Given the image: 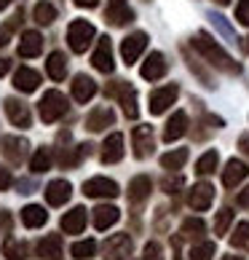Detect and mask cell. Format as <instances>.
<instances>
[{"label":"cell","mask_w":249,"mask_h":260,"mask_svg":"<svg viewBox=\"0 0 249 260\" xmlns=\"http://www.w3.org/2000/svg\"><path fill=\"white\" fill-rule=\"evenodd\" d=\"M193 46H196V49L204 54L215 67H220V70H225V73H238V70H241V67H238V64L231 59V56H228L223 49H220V46H217L206 32H198V35L193 38Z\"/></svg>","instance_id":"1"},{"label":"cell","mask_w":249,"mask_h":260,"mask_svg":"<svg viewBox=\"0 0 249 260\" xmlns=\"http://www.w3.org/2000/svg\"><path fill=\"white\" fill-rule=\"evenodd\" d=\"M38 110H41V118H43L46 123L59 121L62 115L67 113V100H64V94L56 91V89L46 91L43 100H41V105H38Z\"/></svg>","instance_id":"2"},{"label":"cell","mask_w":249,"mask_h":260,"mask_svg":"<svg viewBox=\"0 0 249 260\" xmlns=\"http://www.w3.org/2000/svg\"><path fill=\"white\" fill-rule=\"evenodd\" d=\"M67 41H70V49L75 54H83L86 49H89V43L94 41V24L89 22H73L70 27H67Z\"/></svg>","instance_id":"3"},{"label":"cell","mask_w":249,"mask_h":260,"mask_svg":"<svg viewBox=\"0 0 249 260\" xmlns=\"http://www.w3.org/2000/svg\"><path fill=\"white\" fill-rule=\"evenodd\" d=\"M83 193L91 199H116L121 190H118V182H113L108 177H91L83 182Z\"/></svg>","instance_id":"4"},{"label":"cell","mask_w":249,"mask_h":260,"mask_svg":"<svg viewBox=\"0 0 249 260\" xmlns=\"http://www.w3.org/2000/svg\"><path fill=\"white\" fill-rule=\"evenodd\" d=\"M145 46H148V35L145 32H134L129 35L126 41L121 43V56H123V62L126 64H134L139 59V54L145 51Z\"/></svg>","instance_id":"5"},{"label":"cell","mask_w":249,"mask_h":260,"mask_svg":"<svg viewBox=\"0 0 249 260\" xmlns=\"http://www.w3.org/2000/svg\"><path fill=\"white\" fill-rule=\"evenodd\" d=\"M177 94H180L177 86H164V89H156V91L150 94V113H153V115L166 113L169 105H174Z\"/></svg>","instance_id":"6"},{"label":"cell","mask_w":249,"mask_h":260,"mask_svg":"<svg viewBox=\"0 0 249 260\" xmlns=\"http://www.w3.org/2000/svg\"><path fill=\"white\" fill-rule=\"evenodd\" d=\"M212 201H215V188L209 185V182H198V185L188 193V204L193 207L196 212H204L212 207Z\"/></svg>","instance_id":"7"},{"label":"cell","mask_w":249,"mask_h":260,"mask_svg":"<svg viewBox=\"0 0 249 260\" xmlns=\"http://www.w3.org/2000/svg\"><path fill=\"white\" fill-rule=\"evenodd\" d=\"M3 105H6V115L11 118L14 126H19V129H30L32 118H30V110H27V105H22V102L14 100V97H8Z\"/></svg>","instance_id":"8"},{"label":"cell","mask_w":249,"mask_h":260,"mask_svg":"<svg viewBox=\"0 0 249 260\" xmlns=\"http://www.w3.org/2000/svg\"><path fill=\"white\" fill-rule=\"evenodd\" d=\"M131 140H134V156L137 158H148L153 153V129L150 126H137Z\"/></svg>","instance_id":"9"},{"label":"cell","mask_w":249,"mask_h":260,"mask_svg":"<svg viewBox=\"0 0 249 260\" xmlns=\"http://www.w3.org/2000/svg\"><path fill=\"white\" fill-rule=\"evenodd\" d=\"M104 257H110V260H121V257H129L131 252V239L126 234H116L113 239H108L104 242Z\"/></svg>","instance_id":"10"},{"label":"cell","mask_w":249,"mask_h":260,"mask_svg":"<svg viewBox=\"0 0 249 260\" xmlns=\"http://www.w3.org/2000/svg\"><path fill=\"white\" fill-rule=\"evenodd\" d=\"M123 158V134L121 132H113L102 145V161L104 164H116Z\"/></svg>","instance_id":"11"},{"label":"cell","mask_w":249,"mask_h":260,"mask_svg":"<svg viewBox=\"0 0 249 260\" xmlns=\"http://www.w3.org/2000/svg\"><path fill=\"white\" fill-rule=\"evenodd\" d=\"M142 78L145 81H158L161 75L166 73V59H164V54H158V51H153L148 59H145V64H142Z\"/></svg>","instance_id":"12"},{"label":"cell","mask_w":249,"mask_h":260,"mask_svg":"<svg viewBox=\"0 0 249 260\" xmlns=\"http://www.w3.org/2000/svg\"><path fill=\"white\" fill-rule=\"evenodd\" d=\"M91 64L97 67L99 73H113V49H110V38H102L97 51L91 56Z\"/></svg>","instance_id":"13"},{"label":"cell","mask_w":249,"mask_h":260,"mask_svg":"<svg viewBox=\"0 0 249 260\" xmlns=\"http://www.w3.org/2000/svg\"><path fill=\"white\" fill-rule=\"evenodd\" d=\"M73 193V188H70V182L67 180H54L49 182V188H46V201H49L51 207H62L67 199H70Z\"/></svg>","instance_id":"14"},{"label":"cell","mask_w":249,"mask_h":260,"mask_svg":"<svg viewBox=\"0 0 249 260\" xmlns=\"http://www.w3.org/2000/svg\"><path fill=\"white\" fill-rule=\"evenodd\" d=\"M108 19H110V24L121 27V24L131 22V19H134V11L129 8L126 0H110V3H108Z\"/></svg>","instance_id":"15"},{"label":"cell","mask_w":249,"mask_h":260,"mask_svg":"<svg viewBox=\"0 0 249 260\" xmlns=\"http://www.w3.org/2000/svg\"><path fill=\"white\" fill-rule=\"evenodd\" d=\"M116 123V113H113L110 108H97L89 113V118H86V126H89L91 132H102Z\"/></svg>","instance_id":"16"},{"label":"cell","mask_w":249,"mask_h":260,"mask_svg":"<svg viewBox=\"0 0 249 260\" xmlns=\"http://www.w3.org/2000/svg\"><path fill=\"white\" fill-rule=\"evenodd\" d=\"M94 94H97V83H94L89 75H75V81H73V97L75 102H89Z\"/></svg>","instance_id":"17"},{"label":"cell","mask_w":249,"mask_h":260,"mask_svg":"<svg viewBox=\"0 0 249 260\" xmlns=\"http://www.w3.org/2000/svg\"><path fill=\"white\" fill-rule=\"evenodd\" d=\"M246 175H249L246 164H244V161L231 158V161H228V167H225V172H223V185H225V188H236V185H238V182H241Z\"/></svg>","instance_id":"18"},{"label":"cell","mask_w":249,"mask_h":260,"mask_svg":"<svg viewBox=\"0 0 249 260\" xmlns=\"http://www.w3.org/2000/svg\"><path fill=\"white\" fill-rule=\"evenodd\" d=\"M38 83H41V75H38L35 70H30V67H19L16 75H14V86H16V91H24V94H30L38 89Z\"/></svg>","instance_id":"19"},{"label":"cell","mask_w":249,"mask_h":260,"mask_svg":"<svg viewBox=\"0 0 249 260\" xmlns=\"http://www.w3.org/2000/svg\"><path fill=\"white\" fill-rule=\"evenodd\" d=\"M185 132H188V115H185L183 110H177V113L169 118L166 129H164V140H166V142H174V140L183 137Z\"/></svg>","instance_id":"20"},{"label":"cell","mask_w":249,"mask_h":260,"mask_svg":"<svg viewBox=\"0 0 249 260\" xmlns=\"http://www.w3.org/2000/svg\"><path fill=\"white\" fill-rule=\"evenodd\" d=\"M59 255H62V236L59 234H49L41 244H38V257H43V260H59Z\"/></svg>","instance_id":"21"},{"label":"cell","mask_w":249,"mask_h":260,"mask_svg":"<svg viewBox=\"0 0 249 260\" xmlns=\"http://www.w3.org/2000/svg\"><path fill=\"white\" fill-rule=\"evenodd\" d=\"M118 217H121V212H118L116 207L102 204V207L94 209V228H97V231H108L110 225L118 223Z\"/></svg>","instance_id":"22"},{"label":"cell","mask_w":249,"mask_h":260,"mask_svg":"<svg viewBox=\"0 0 249 260\" xmlns=\"http://www.w3.org/2000/svg\"><path fill=\"white\" fill-rule=\"evenodd\" d=\"M27 140L22 137H6L3 140V153H6V158L8 161H14V164H22V158L27 156Z\"/></svg>","instance_id":"23"},{"label":"cell","mask_w":249,"mask_h":260,"mask_svg":"<svg viewBox=\"0 0 249 260\" xmlns=\"http://www.w3.org/2000/svg\"><path fill=\"white\" fill-rule=\"evenodd\" d=\"M83 228H86V209L83 207H75L62 217V231L64 234H81Z\"/></svg>","instance_id":"24"},{"label":"cell","mask_w":249,"mask_h":260,"mask_svg":"<svg viewBox=\"0 0 249 260\" xmlns=\"http://www.w3.org/2000/svg\"><path fill=\"white\" fill-rule=\"evenodd\" d=\"M150 190H153V182H150V177H145V175H139V177H134L131 182H129V201H145L148 196H150Z\"/></svg>","instance_id":"25"},{"label":"cell","mask_w":249,"mask_h":260,"mask_svg":"<svg viewBox=\"0 0 249 260\" xmlns=\"http://www.w3.org/2000/svg\"><path fill=\"white\" fill-rule=\"evenodd\" d=\"M43 49V38L38 35V32H24L22 35V41H19V56H38Z\"/></svg>","instance_id":"26"},{"label":"cell","mask_w":249,"mask_h":260,"mask_svg":"<svg viewBox=\"0 0 249 260\" xmlns=\"http://www.w3.org/2000/svg\"><path fill=\"white\" fill-rule=\"evenodd\" d=\"M46 220H49V215H46V209L38 207V204H30V207L22 209V223L27 228H41Z\"/></svg>","instance_id":"27"},{"label":"cell","mask_w":249,"mask_h":260,"mask_svg":"<svg viewBox=\"0 0 249 260\" xmlns=\"http://www.w3.org/2000/svg\"><path fill=\"white\" fill-rule=\"evenodd\" d=\"M46 70H49V75L54 81H62L64 75H67V56L62 51H54L49 56V62H46Z\"/></svg>","instance_id":"28"},{"label":"cell","mask_w":249,"mask_h":260,"mask_svg":"<svg viewBox=\"0 0 249 260\" xmlns=\"http://www.w3.org/2000/svg\"><path fill=\"white\" fill-rule=\"evenodd\" d=\"M185 161H188V150L180 148V150H171L166 156H161V167L164 169H180Z\"/></svg>","instance_id":"29"},{"label":"cell","mask_w":249,"mask_h":260,"mask_svg":"<svg viewBox=\"0 0 249 260\" xmlns=\"http://www.w3.org/2000/svg\"><path fill=\"white\" fill-rule=\"evenodd\" d=\"M70 252H73L75 260H89V257H94V252H97V242H94V239H86V242L73 244Z\"/></svg>","instance_id":"30"},{"label":"cell","mask_w":249,"mask_h":260,"mask_svg":"<svg viewBox=\"0 0 249 260\" xmlns=\"http://www.w3.org/2000/svg\"><path fill=\"white\" fill-rule=\"evenodd\" d=\"M35 22L38 24H51L54 22V19H56V8L51 6V3H46V0H43V3H38L35 6Z\"/></svg>","instance_id":"31"},{"label":"cell","mask_w":249,"mask_h":260,"mask_svg":"<svg viewBox=\"0 0 249 260\" xmlns=\"http://www.w3.org/2000/svg\"><path fill=\"white\" fill-rule=\"evenodd\" d=\"M215 169H217V150H209V153H204V156L198 158L196 172L198 175H212Z\"/></svg>","instance_id":"32"},{"label":"cell","mask_w":249,"mask_h":260,"mask_svg":"<svg viewBox=\"0 0 249 260\" xmlns=\"http://www.w3.org/2000/svg\"><path fill=\"white\" fill-rule=\"evenodd\" d=\"M204 231H206V225H204V220H198V217H190L183 223V236H188V239H196V236L204 234Z\"/></svg>","instance_id":"33"},{"label":"cell","mask_w":249,"mask_h":260,"mask_svg":"<svg viewBox=\"0 0 249 260\" xmlns=\"http://www.w3.org/2000/svg\"><path fill=\"white\" fill-rule=\"evenodd\" d=\"M30 167H32V172H49V167H51V153L46 150V148H41V150L32 156Z\"/></svg>","instance_id":"34"},{"label":"cell","mask_w":249,"mask_h":260,"mask_svg":"<svg viewBox=\"0 0 249 260\" xmlns=\"http://www.w3.org/2000/svg\"><path fill=\"white\" fill-rule=\"evenodd\" d=\"M231 223H233V212L231 209H220L217 217H215V231L223 236V234H228V225Z\"/></svg>","instance_id":"35"},{"label":"cell","mask_w":249,"mask_h":260,"mask_svg":"<svg viewBox=\"0 0 249 260\" xmlns=\"http://www.w3.org/2000/svg\"><path fill=\"white\" fill-rule=\"evenodd\" d=\"M215 255V244L212 242H204V244H196L190 249V260H212Z\"/></svg>","instance_id":"36"},{"label":"cell","mask_w":249,"mask_h":260,"mask_svg":"<svg viewBox=\"0 0 249 260\" xmlns=\"http://www.w3.org/2000/svg\"><path fill=\"white\" fill-rule=\"evenodd\" d=\"M231 244H233V247L249 244V223H238V225H236L233 236H231Z\"/></svg>","instance_id":"37"},{"label":"cell","mask_w":249,"mask_h":260,"mask_svg":"<svg viewBox=\"0 0 249 260\" xmlns=\"http://www.w3.org/2000/svg\"><path fill=\"white\" fill-rule=\"evenodd\" d=\"M3 252H6V257H8V260H24V244L11 242V239H8L6 247H3Z\"/></svg>","instance_id":"38"},{"label":"cell","mask_w":249,"mask_h":260,"mask_svg":"<svg viewBox=\"0 0 249 260\" xmlns=\"http://www.w3.org/2000/svg\"><path fill=\"white\" fill-rule=\"evenodd\" d=\"M142 260H164V249H161V244L158 242L145 244V255H142Z\"/></svg>","instance_id":"39"},{"label":"cell","mask_w":249,"mask_h":260,"mask_svg":"<svg viewBox=\"0 0 249 260\" xmlns=\"http://www.w3.org/2000/svg\"><path fill=\"white\" fill-rule=\"evenodd\" d=\"M236 19H238L244 27H249V0H241V3L236 6Z\"/></svg>","instance_id":"40"},{"label":"cell","mask_w":249,"mask_h":260,"mask_svg":"<svg viewBox=\"0 0 249 260\" xmlns=\"http://www.w3.org/2000/svg\"><path fill=\"white\" fill-rule=\"evenodd\" d=\"M177 188H183V177L164 180V190H166V193H177Z\"/></svg>","instance_id":"41"},{"label":"cell","mask_w":249,"mask_h":260,"mask_svg":"<svg viewBox=\"0 0 249 260\" xmlns=\"http://www.w3.org/2000/svg\"><path fill=\"white\" fill-rule=\"evenodd\" d=\"M8 185H11V172L6 167H0V190H6Z\"/></svg>","instance_id":"42"},{"label":"cell","mask_w":249,"mask_h":260,"mask_svg":"<svg viewBox=\"0 0 249 260\" xmlns=\"http://www.w3.org/2000/svg\"><path fill=\"white\" fill-rule=\"evenodd\" d=\"M99 0H75V6H81V8H94Z\"/></svg>","instance_id":"43"},{"label":"cell","mask_w":249,"mask_h":260,"mask_svg":"<svg viewBox=\"0 0 249 260\" xmlns=\"http://www.w3.org/2000/svg\"><path fill=\"white\" fill-rule=\"evenodd\" d=\"M8 32H11V27H6V30H0V49L8 43Z\"/></svg>","instance_id":"44"},{"label":"cell","mask_w":249,"mask_h":260,"mask_svg":"<svg viewBox=\"0 0 249 260\" xmlns=\"http://www.w3.org/2000/svg\"><path fill=\"white\" fill-rule=\"evenodd\" d=\"M238 204H241V207H249V188L244 190V193H238Z\"/></svg>","instance_id":"45"},{"label":"cell","mask_w":249,"mask_h":260,"mask_svg":"<svg viewBox=\"0 0 249 260\" xmlns=\"http://www.w3.org/2000/svg\"><path fill=\"white\" fill-rule=\"evenodd\" d=\"M8 67H11V62H8V59H3V56H0V75H6V73H8Z\"/></svg>","instance_id":"46"},{"label":"cell","mask_w":249,"mask_h":260,"mask_svg":"<svg viewBox=\"0 0 249 260\" xmlns=\"http://www.w3.org/2000/svg\"><path fill=\"white\" fill-rule=\"evenodd\" d=\"M241 148H244V153H249V137H241Z\"/></svg>","instance_id":"47"},{"label":"cell","mask_w":249,"mask_h":260,"mask_svg":"<svg viewBox=\"0 0 249 260\" xmlns=\"http://www.w3.org/2000/svg\"><path fill=\"white\" fill-rule=\"evenodd\" d=\"M11 3H14V0H0V11H3V8H8Z\"/></svg>","instance_id":"48"},{"label":"cell","mask_w":249,"mask_h":260,"mask_svg":"<svg viewBox=\"0 0 249 260\" xmlns=\"http://www.w3.org/2000/svg\"><path fill=\"white\" fill-rule=\"evenodd\" d=\"M223 260H244V257H236V255H228V257H223Z\"/></svg>","instance_id":"49"},{"label":"cell","mask_w":249,"mask_h":260,"mask_svg":"<svg viewBox=\"0 0 249 260\" xmlns=\"http://www.w3.org/2000/svg\"><path fill=\"white\" fill-rule=\"evenodd\" d=\"M217 3H220V6H225V3H231V0H217Z\"/></svg>","instance_id":"50"},{"label":"cell","mask_w":249,"mask_h":260,"mask_svg":"<svg viewBox=\"0 0 249 260\" xmlns=\"http://www.w3.org/2000/svg\"><path fill=\"white\" fill-rule=\"evenodd\" d=\"M244 49H246V51H249V38H246V43H244Z\"/></svg>","instance_id":"51"}]
</instances>
